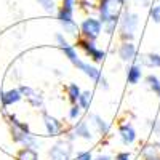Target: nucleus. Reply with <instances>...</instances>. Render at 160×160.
<instances>
[{
	"instance_id": "1",
	"label": "nucleus",
	"mask_w": 160,
	"mask_h": 160,
	"mask_svg": "<svg viewBox=\"0 0 160 160\" xmlns=\"http://www.w3.org/2000/svg\"><path fill=\"white\" fill-rule=\"evenodd\" d=\"M125 2L127 0H99L98 2V18L102 22V29L108 35L115 32Z\"/></svg>"
},
{
	"instance_id": "2",
	"label": "nucleus",
	"mask_w": 160,
	"mask_h": 160,
	"mask_svg": "<svg viewBox=\"0 0 160 160\" xmlns=\"http://www.w3.org/2000/svg\"><path fill=\"white\" fill-rule=\"evenodd\" d=\"M139 26V16L133 11L123 10L120 15V21H118V31H120V38L123 42H133V38L136 35Z\"/></svg>"
},
{
	"instance_id": "3",
	"label": "nucleus",
	"mask_w": 160,
	"mask_h": 160,
	"mask_svg": "<svg viewBox=\"0 0 160 160\" xmlns=\"http://www.w3.org/2000/svg\"><path fill=\"white\" fill-rule=\"evenodd\" d=\"M74 152V146H72V139H69L66 136L64 139L56 141L55 144L48 149V158L50 160H71Z\"/></svg>"
},
{
	"instance_id": "4",
	"label": "nucleus",
	"mask_w": 160,
	"mask_h": 160,
	"mask_svg": "<svg viewBox=\"0 0 160 160\" xmlns=\"http://www.w3.org/2000/svg\"><path fill=\"white\" fill-rule=\"evenodd\" d=\"M74 13L75 11L68 10L64 7H59L56 10V19L61 24V28L64 29V32L69 35H77V32H80V26H77V22L74 19Z\"/></svg>"
},
{
	"instance_id": "5",
	"label": "nucleus",
	"mask_w": 160,
	"mask_h": 160,
	"mask_svg": "<svg viewBox=\"0 0 160 160\" xmlns=\"http://www.w3.org/2000/svg\"><path fill=\"white\" fill-rule=\"evenodd\" d=\"M102 22L99 21V18H93V16H88L82 21V24H80V34H82L83 38L87 40H95L101 35L102 32Z\"/></svg>"
},
{
	"instance_id": "6",
	"label": "nucleus",
	"mask_w": 160,
	"mask_h": 160,
	"mask_svg": "<svg viewBox=\"0 0 160 160\" xmlns=\"http://www.w3.org/2000/svg\"><path fill=\"white\" fill-rule=\"evenodd\" d=\"M11 131V138L16 144H21L22 148H32V149H38L40 142L38 139L31 133V130H21L18 127H10Z\"/></svg>"
},
{
	"instance_id": "7",
	"label": "nucleus",
	"mask_w": 160,
	"mask_h": 160,
	"mask_svg": "<svg viewBox=\"0 0 160 160\" xmlns=\"http://www.w3.org/2000/svg\"><path fill=\"white\" fill-rule=\"evenodd\" d=\"M75 68H77L78 71H82L87 77H90L95 83H98L99 88H102L104 91H108V90H109V83H108V80H106V77H104V75L101 74V71H99L98 68H95L93 64L85 62V61L80 59V62L75 66Z\"/></svg>"
},
{
	"instance_id": "8",
	"label": "nucleus",
	"mask_w": 160,
	"mask_h": 160,
	"mask_svg": "<svg viewBox=\"0 0 160 160\" xmlns=\"http://www.w3.org/2000/svg\"><path fill=\"white\" fill-rule=\"evenodd\" d=\"M77 47H80L85 53H87V56H90V59L93 62H102L106 59V51L98 48L96 43L93 42V40H87V38H78L77 40Z\"/></svg>"
},
{
	"instance_id": "9",
	"label": "nucleus",
	"mask_w": 160,
	"mask_h": 160,
	"mask_svg": "<svg viewBox=\"0 0 160 160\" xmlns=\"http://www.w3.org/2000/svg\"><path fill=\"white\" fill-rule=\"evenodd\" d=\"M43 127L48 133V136H59V135L64 133V123L59 118L53 117L47 112L43 114Z\"/></svg>"
},
{
	"instance_id": "10",
	"label": "nucleus",
	"mask_w": 160,
	"mask_h": 160,
	"mask_svg": "<svg viewBox=\"0 0 160 160\" xmlns=\"http://www.w3.org/2000/svg\"><path fill=\"white\" fill-rule=\"evenodd\" d=\"M19 90L22 91V96L28 99V102L32 106V108H42L43 106V96L40 95L37 90H34L32 87H28V85H22L19 87Z\"/></svg>"
},
{
	"instance_id": "11",
	"label": "nucleus",
	"mask_w": 160,
	"mask_h": 160,
	"mask_svg": "<svg viewBox=\"0 0 160 160\" xmlns=\"http://www.w3.org/2000/svg\"><path fill=\"white\" fill-rule=\"evenodd\" d=\"M118 136H120V141H122L125 146H131L136 141V130L130 122L122 123L118 127Z\"/></svg>"
},
{
	"instance_id": "12",
	"label": "nucleus",
	"mask_w": 160,
	"mask_h": 160,
	"mask_svg": "<svg viewBox=\"0 0 160 160\" xmlns=\"http://www.w3.org/2000/svg\"><path fill=\"white\" fill-rule=\"evenodd\" d=\"M72 133L75 138H82L85 141H91L93 139V133L90 130V125L85 120H78V122L72 127Z\"/></svg>"
},
{
	"instance_id": "13",
	"label": "nucleus",
	"mask_w": 160,
	"mask_h": 160,
	"mask_svg": "<svg viewBox=\"0 0 160 160\" xmlns=\"http://www.w3.org/2000/svg\"><path fill=\"white\" fill-rule=\"evenodd\" d=\"M118 56L123 62L133 61L136 58V45L133 42H122V45L118 47Z\"/></svg>"
},
{
	"instance_id": "14",
	"label": "nucleus",
	"mask_w": 160,
	"mask_h": 160,
	"mask_svg": "<svg viewBox=\"0 0 160 160\" xmlns=\"http://www.w3.org/2000/svg\"><path fill=\"white\" fill-rule=\"evenodd\" d=\"M22 91L19 88H11L8 91H3V96H2V106L3 108H8V106H13V104H18L21 99H22Z\"/></svg>"
},
{
	"instance_id": "15",
	"label": "nucleus",
	"mask_w": 160,
	"mask_h": 160,
	"mask_svg": "<svg viewBox=\"0 0 160 160\" xmlns=\"http://www.w3.org/2000/svg\"><path fill=\"white\" fill-rule=\"evenodd\" d=\"M141 78H142V66L138 62L131 64L127 69V82L130 85H136V83H139Z\"/></svg>"
},
{
	"instance_id": "16",
	"label": "nucleus",
	"mask_w": 160,
	"mask_h": 160,
	"mask_svg": "<svg viewBox=\"0 0 160 160\" xmlns=\"http://www.w3.org/2000/svg\"><path fill=\"white\" fill-rule=\"evenodd\" d=\"M90 120H91V125L96 128V131L99 133L101 136H106V135L109 133V123L106 122V120H104L101 115L91 114V115H90Z\"/></svg>"
},
{
	"instance_id": "17",
	"label": "nucleus",
	"mask_w": 160,
	"mask_h": 160,
	"mask_svg": "<svg viewBox=\"0 0 160 160\" xmlns=\"http://www.w3.org/2000/svg\"><path fill=\"white\" fill-rule=\"evenodd\" d=\"M141 64L151 69H160V55L158 53H146L141 56Z\"/></svg>"
},
{
	"instance_id": "18",
	"label": "nucleus",
	"mask_w": 160,
	"mask_h": 160,
	"mask_svg": "<svg viewBox=\"0 0 160 160\" xmlns=\"http://www.w3.org/2000/svg\"><path fill=\"white\" fill-rule=\"evenodd\" d=\"M66 93H68V99L71 101V104H77L80 95H82V90L77 83H69L68 88H66Z\"/></svg>"
},
{
	"instance_id": "19",
	"label": "nucleus",
	"mask_w": 160,
	"mask_h": 160,
	"mask_svg": "<svg viewBox=\"0 0 160 160\" xmlns=\"http://www.w3.org/2000/svg\"><path fill=\"white\" fill-rule=\"evenodd\" d=\"M146 85H148V88L154 93V95H157L160 98V78L154 74H149L146 75Z\"/></svg>"
},
{
	"instance_id": "20",
	"label": "nucleus",
	"mask_w": 160,
	"mask_h": 160,
	"mask_svg": "<svg viewBox=\"0 0 160 160\" xmlns=\"http://www.w3.org/2000/svg\"><path fill=\"white\" fill-rule=\"evenodd\" d=\"M16 160H38L37 149H32V148L19 149V152L16 154Z\"/></svg>"
},
{
	"instance_id": "21",
	"label": "nucleus",
	"mask_w": 160,
	"mask_h": 160,
	"mask_svg": "<svg viewBox=\"0 0 160 160\" xmlns=\"http://www.w3.org/2000/svg\"><path fill=\"white\" fill-rule=\"evenodd\" d=\"M61 50H62V53H64V56L68 58L74 66H77V64L80 62V56H78V53H77V48H75V47L68 45V47H64V48H61Z\"/></svg>"
},
{
	"instance_id": "22",
	"label": "nucleus",
	"mask_w": 160,
	"mask_h": 160,
	"mask_svg": "<svg viewBox=\"0 0 160 160\" xmlns=\"http://www.w3.org/2000/svg\"><path fill=\"white\" fill-rule=\"evenodd\" d=\"M91 102H93V91H90V90L82 91V95H80V98H78L80 108H82L83 111H88L90 106H91Z\"/></svg>"
},
{
	"instance_id": "23",
	"label": "nucleus",
	"mask_w": 160,
	"mask_h": 160,
	"mask_svg": "<svg viewBox=\"0 0 160 160\" xmlns=\"http://www.w3.org/2000/svg\"><path fill=\"white\" fill-rule=\"evenodd\" d=\"M37 3L42 7L47 13H55L56 11V2L55 0H37Z\"/></svg>"
},
{
	"instance_id": "24",
	"label": "nucleus",
	"mask_w": 160,
	"mask_h": 160,
	"mask_svg": "<svg viewBox=\"0 0 160 160\" xmlns=\"http://www.w3.org/2000/svg\"><path fill=\"white\" fill-rule=\"evenodd\" d=\"M82 108H80V104L77 102V104H72L71 106V109H69V118L71 120H77V118H80V115H82Z\"/></svg>"
},
{
	"instance_id": "25",
	"label": "nucleus",
	"mask_w": 160,
	"mask_h": 160,
	"mask_svg": "<svg viewBox=\"0 0 160 160\" xmlns=\"http://www.w3.org/2000/svg\"><path fill=\"white\" fill-rule=\"evenodd\" d=\"M149 16H151V19H152L154 22H157V24L160 22V3H155V5L151 7Z\"/></svg>"
},
{
	"instance_id": "26",
	"label": "nucleus",
	"mask_w": 160,
	"mask_h": 160,
	"mask_svg": "<svg viewBox=\"0 0 160 160\" xmlns=\"http://www.w3.org/2000/svg\"><path fill=\"white\" fill-rule=\"evenodd\" d=\"M55 42H56V45H58L59 48H64V47L69 45L68 38H66V35H64L62 32H56V34H55Z\"/></svg>"
},
{
	"instance_id": "27",
	"label": "nucleus",
	"mask_w": 160,
	"mask_h": 160,
	"mask_svg": "<svg viewBox=\"0 0 160 160\" xmlns=\"http://www.w3.org/2000/svg\"><path fill=\"white\" fill-rule=\"evenodd\" d=\"M77 5H78V0H62L61 2V7L68 8V10H72V11H75Z\"/></svg>"
},
{
	"instance_id": "28",
	"label": "nucleus",
	"mask_w": 160,
	"mask_h": 160,
	"mask_svg": "<svg viewBox=\"0 0 160 160\" xmlns=\"http://www.w3.org/2000/svg\"><path fill=\"white\" fill-rule=\"evenodd\" d=\"M75 160H93V155L90 151H82V152H78Z\"/></svg>"
},
{
	"instance_id": "29",
	"label": "nucleus",
	"mask_w": 160,
	"mask_h": 160,
	"mask_svg": "<svg viewBox=\"0 0 160 160\" xmlns=\"http://www.w3.org/2000/svg\"><path fill=\"white\" fill-rule=\"evenodd\" d=\"M115 160H131V154L130 152H118L115 155Z\"/></svg>"
},
{
	"instance_id": "30",
	"label": "nucleus",
	"mask_w": 160,
	"mask_h": 160,
	"mask_svg": "<svg viewBox=\"0 0 160 160\" xmlns=\"http://www.w3.org/2000/svg\"><path fill=\"white\" fill-rule=\"evenodd\" d=\"M152 130H154V133L160 135V120H154V123H152Z\"/></svg>"
},
{
	"instance_id": "31",
	"label": "nucleus",
	"mask_w": 160,
	"mask_h": 160,
	"mask_svg": "<svg viewBox=\"0 0 160 160\" xmlns=\"http://www.w3.org/2000/svg\"><path fill=\"white\" fill-rule=\"evenodd\" d=\"M93 160H112L109 155H106V154H99V155H96Z\"/></svg>"
},
{
	"instance_id": "32",
	"label": "nucleus",
	"mask_w": 160,
	"mask_h": 160,
	"mask_svg": "<svg viewBox=\"0 0 160 160\" xmlns=\"http://www.w3.org/2000/svg\"><path fill=\"white\" fill-rule=\"evenodd\" d=\"M138 2H141L142 7H149L151 5V0H138Z\"/></svg>"
},
{
	"instance_id": "33",
	"label": "nucleus",
	"mask_w": 160,
	"mask_h": 160,
	"mask_svg": "<svg viewBox=\"0 0 160 160\" xmlns=\"http://www.w3.org/2000/svg\"><path fill=\"white\" fill-rule=\"evenodd\" d=\"M2 96H3V91L0 90V101H2Z\"/></svg>"
}]
</instances>
